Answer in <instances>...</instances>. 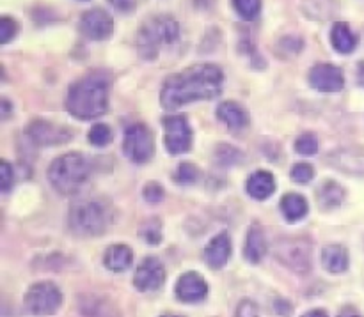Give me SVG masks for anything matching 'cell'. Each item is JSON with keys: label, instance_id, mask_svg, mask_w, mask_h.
Returning <instances> with one entry per match:
<instances>
[{"label": "cell", "instance_id": "obj_27", "mask_svg": "<svg viewBox=\"0 0 364 317\" xmlns=\"http://www.w3.org/2000/svg\"><path fill=\"white\" fill-rule=\"evenodd\" d=\"M139 236H141L148 245L155 247V245H159L160 241H162V226H160V222L156 218L148 220V222L142 223L141 229H139Z\"/></svg>", "mask_w": 364, "mask_h": 317}, {"label": "cell", "instance_id": "obj_32", "mask_svg": "<svg viewBox=\"0 0 364 317\" xmlns=\"http://www.w3.org/2000/svg\"><path fill=\"white\" fill-rule=\"evenodd\" d=\"M215 156L217 162H219L220 165H235V163H238L244 158V155L230 144H220L219 148H217Z\"/></svg>", "mask_w": 364, "mask_h": 317}, {"label": "cell", "instance_id": "obj_38", "mask_svg": "<svg viewBox=\"0 0 364 317\" xmlns=\"http://www.w3.org/2000/svg\"><path fill=\"white\" fill-rule=\"evenodd\" d=\"M235 317H259L258 305L252 300H247V298H245V300H242L240 304H238Z\"/></svg>", "mask_w": 364, "mask_h": 317}, {"label": "cell", "instance_id": "obj_7", "mask_svg": "<svg viewBox=\"0 0 364 317\" xmlns=\"http://www.w3.org/2000/svg\"><path fill=\"white\" fill-rule=\"evenodd\" d=\"M25 308L36 317H46L55 314L63 305V293L53 282H36L25 293Z\"/></svg>", "mask_w": 364, "mask_h": 317}, {"label": "cell", "instance_id": "obj_43", "mask_svg": "<svg viewBox=\"0 0 364 317\" xmlns=\"http://www.w3.org/2000/svg\"><path fill=\"white\" fill-rule=\"evenodd\" d=\"M358 84H359V87L364 89V62L359 64V67H358Z\"/></svg>", "mask_w": 364, "mask_h": 317}, {"label": "cell", "instance_id": "obj_3", "mask_svg": "<svg viewBox=\"0 0 364 317\" xmlns=\"http://www.w3.org/2000/svg\"><path fill=\"white\" fill-rule=\"evenodd\" d=\"M91 174L87 158L80 152H66L48 167V181L59 194L73 195L84 187Z\"/></svg>", "mask_w": 364, "mask_h": 317}, {"label": "cell", "instance_id": "obj_41", "mask_svg": "<svg viewBox=\"0 0 364 317\" xmlns=\"http://www.w3.org/2000/svg\"><path fill=\"white\" fill-rule=\"evenodd\" d=\"M301 317H329V316H327V312L322 311V308H313V311H308Z\"/></svg>", "mask_w": 364, "mask_h": 317}, {"label": "cell", "instance_id": "obj_42", "mask_svg": "<svg viewBox=\"0 0 364 317\" xmlns=\"http://www.w3.org/2000/svg\"><path fill=\"white\" fill-rule=\"evenodd\" d=\"M0 106H2V119H9V113H11V103L7 101L6 98L0 101Z\"/></svg>", "mask_w": 364, "mask_h": 317}, {"label": "cell", "instance_id": "obj_30", "mask_svg": "<svg viewBox=\"0 0 364 317\" xmlns=\"http://www.w3.org/2000/svg\"><path fill=\"white\" fill-rule=\"evenodd\" d=\"M295 151L302 156H313L318 152V138L313 133H302L295 140Z\"/></svg>", "mask_w": 364, "mask_h": 317}, {"label": "cell", "instance_id": "obj_16", "mask_svg": "<svg viewBox=\"0 0 364 317\" xmlns=\"http://www.w3.org/2000/svg\"><path fill=\"white\" fill-rule=\"evenodd\" d=\"M231 238L228 233L217 234L215 238L210 240V243L206 245L205 252H203V257L205 262L212 269H220L226 266V262L231 257Z\"/></svg>", "mask_w": 364, "mask_h": 317}, {"label": "cell", "instance_id": "obj_4", "mask_svg": "<svg viewBox=\"0 0 364 317\" xmlns=\"http://www.w3.org/2000/svg\"><path fill=\"white\" fill-rule=\"evenodd\" d=\"M180 38V25L173 16L160 14L151 16L141 25L137 34L139 55L146 60H153L162 45H173Z\"/></svg>", "mask_w": 364, "mask_h": 317}, {"label": "cell", "instance_id": "obj_21", "mask_svg": "<svg viewBox=\"0 0 364 317\" xmlns=\"http://www.w3.org/2000/svg\"><path fill=\"white\" fill-rule=\"evenodd\" d=\"M322 265L333 275L345 273L348 269V265H350L348 250L343 245H327L322 250Z\"/></svg>", "mask_w": 364, "mask_h": 317}, {"label": "cell", "instance_id": "obj_40", "mask_svg": "<svg viewBox=\"0 0 364 317\" xmlns=\"http://www.w3.org/2000/svg\"><path fill=\"white\" fill-rule=\"evenodd\" d=\"M338 317H363V316L359 314V311H355L354 307H345V308H341Z\"/></svg>", "mask_w": 364, "mask_h": 317}, {"label": "cell", "instance_id": "obj_14", "mask_svg": "<svg viewBox=\"0 0 364 317\" xmlns=\"http://www.w3.org/2000/svg\"><path fill=\"white\" fill-rule=\"evenodd\" d=\"M327 163L347 176H364V149L359 145L340 148L327 156Z\"/></svg>", "mask_w": 364, "mask_h": 317}, {"label": "cell", "instance_id": "obj_37", "mask_svg": "<svg viewBox=\"0 0 364 317\" xmlns=\"http://www.w3.org/2000/svg\"><path fill=\"white\" fill-rule=\"evenodd\" d=\"M13 167L6 160H2L0 162V187H2V191H9L11 187H13Z\"/></svg>", "mask_w": 364, "mask_h": 317}, {"label": "cell", "instance_id": "obj_13", "mask_svg": "<svg viewBox=\"0 0 364 317\" xmlns=\"http://www.w3.org/2000/svg\"><path fill=\"white\" fill-rule=\"evenodd\" d=\"M166 282V268L156 257H146L137 266V272L134 275V286L141 293L149 291H159Z\"/></svg>", "mask_w": 364, "mask_h": 317}, {"label": "cell", "instance_id": "obj_5", "mask_svg": "<svg viewBox=\"0 0 364 317\" xmlns=\"http://www.w3.org/2000/svg\"><path fill=\"white\" fill-rule=\"evenodd\" d=\"M68 223H70L71 233L77 234V236H102L110 223L109 208L96 199L77 201L71 204Z\"/></svg>", "mask_w": 364, "mask_h": 317}, {"label": "cell", "instance_id": "obj_11", "mask_svg": "<svg viewBox=\"0 0 364 317\" xmlns=\"http://www.w3.org/2000/svg\"><path fill=\"white\" fill-rule=\"evenodd\" d=\"M27 137L34 144L43 145V148H52V145L64 144L73 137L71 130L60 124L48 123V121H34L27 126Z\"/></svg>", "mask_w": 364, "mask_h": 317}, {"label": "cell", "instance_id": "obj_9", "mask_svg": "<svg viewBox=\"0 0 364 317\" xmlns=\"http://www.w3.org/2000/svg\"><path fill=\"white\" fill-rule=\"evenodd\" d=\"M164 142L171 155H183L192 148V128L185 116H169L164 119Z\"/></svg>", "mask_w": 364, "mask_h": 317}, {"label": "cell", "instance_id": "obj_33", "mask_svg": "<svg viewBox=\"0 0 364 317\" xmlns=\"http://www.w3.org/2000/svg\"><path fill=\"white\" fill-rule=\"evenodd\" d=\"M290 176L295 183L306 184L315 177V169H313L309 163H297V165H294V169H291Z\"/></svg>", "mask_w": 364, "mask_h": 317}, {"label": "cell", "instance_id": "obj_39", "mask_svg": "<svg viewBox=\"0 0 364 317\" xmlns=\"http://www.w3.org/2000/svg\"><path fill=\"white\" fill-rule=\"evenodd\" d=\"M109 4L121 13H128L135 7V0H109Z\"/></svg>", "mask_w": 364, "mask_h": 317}, {"label": "cell", "instance_id": "obj_23", "mask_svg": "<svg viewBox=\"0 0 364 317\" xmlns=\"http://www.w3.org/2000/svg\"><path fill=\"white\" fill-rule=\"evenodd\" d=\"M134 262V252L130 247L123 243L112 245V247L107 248L105 255H103V265L107 266V269L114 273L127 272L128 268Z\"/></svg>", "mask_w": 364, "mask_h": 317}, {"label": "cell", "instance_id": "obj_31", "mask_svg": "<svg viewBox=\"0 0 364 317\" xmlns=\"http://www.w3.org/2000/svg\"><path fill=\"white\" fill-rule=\"evenodd\" d=\"M110 140H112V130H110V126H107V124L98 123L89 130V142H91L92 145L103 148V145L109 144Z\"/></svg>", "mask_w": 364, "mask_h": 317}, {"label": "cell", "instance_id": "obj_15", "mask_svg": "<svg viewBox=\"0 0 364 317\" xmlns=\"http://www.w3.org/2000/svg\"><path fill=\"white\" fill-rule=\"evenodd\" d=\"M176 296L185 304H199L208 296V284L199 273L187 272L178 279Z\"/></svg>", "mask_w": 364, "mask_h": 317}, {"label": "cell", "instance_id": "obj_6", "mask_svg": "<svg viewBox=\"0 0 364 317\" xmlns=\"http://www.w3.org/2000/svg\"><path fill=\"white\" fill-rule=\"evenodd\" d=\"M272 254L297 275H308L313 268V241L304 236H284L274 241Z\"/></svg>", "mask_w": 364, "mask_h": 317}, {"label": "cell", "instance_id": "obj_34", "mask_svg": "<svg viewBox=\"0 0 364 317\" xmlns=\"http://www.w3.org/2000/svg\"><path fill=\"white\" fill-rule=\"evenodd\" d=\"M18 30L16 21L11 20L9 16L0 18V45H7L11 39H14Z\"/></svg>", "mask_w": 364, "mask_h": 317}, {"label": "cell", "instance_id": "obj_12", "mask_svg": "<svg viewBox=\"0 0 364 317\" xmlns=\"http://www.w3.org/2000/svg\"><path fill=\"white\" fill-rule=\"evenodd\" d=\"M308 80L320 92H340L345 87L343 69L334 64H316L309 69Z\"/></svg>", "mask_w": 364, "mask_h": 317}, {"label": "cell", "instance_id": "obj_24", "mask_svg": "<svg viewBox=\"0 0 364 317\" xmlns=\"http://www.w3.org/2000/svg\"><path fill=\"white\" fill-rule=\"evenodd\" d=\"M281 211L288 222H299L304 218L309 211L308 201L299 194H287L281 199Z\"/></svg>", "mask_w": 364, "mask_h": 317}, {"label": "cell", "instance_id": "obj_17", "mask_svg": "<svg viewBox=\"0 0 364 317\" xmlns=\"http://www.w3.org/2000/svg\"><path fill=\"white\" fill-rule=\"evenodd\" d=\"M78 307L84 317H121L116 305L98 294H84L78 298Z\"/></svg>", "mask_w": 364, "mask_h": 317}, {"label": "cell", "instance_id": "obj_1", "mask_svg": "<svg viewBox=\"0 0 364 317\" xmlns=\"http://www.w3.org/2000/svg\"><path fill=\"white\" fill-rule=\"evenodd\" d=\"M224 73L215 64H194L187 69L166 78L160 92V103L166 110L196 101H208L223 91Z\"/></svg>", "mask_w": 364, "mask_h": 317}, {"label": "cell", "instance_id": "obj_36", "mask_svg": "<svg viewBox=\"0 0 364 317\" xmlns=\"http://www.w3.org/2000/svg\"><path fill=\"white\" fill-rule=\"evenodd\" d=\"M142 195H144L146 202H149V204H159V202H162L164 199L162 184L148 183L144 187V190H142Z\"/></svg>", "mask_w": 364, "mask_h": 317}, {"label": "cell", "instance_id": "obj_29", "mask_svg": "<svg viewBox=\"0 0 364 317\" xmlns=\"http://www.w3.org/2000/svg\"><path fill=\"white\" fill-rule=\"evenodd\" d=\"M199 176H201V172H199L198 167L192 165V163H180L176 172H174V181L181 187H188V184H194L199 179Z\"/></svg>", "mask_w": 364, "mask_h": 317}, {"label": "cell", "instance_id": "obj_22", "mask_svg": "<svg viewBox=\"0 0 364 317\" xmlns=\"http://www.w3.org/2000/svg\"><path fill=\"white\" fill-rule=\"evenodd\" d=\"M267 250H269V243L265 240V233L259 226H252L249 229L247 238H245L244 255L251 265H258L263 257H265Z\"/></svg>", "mask_w": 364, "mask_h": 317}, {"label": "cell", "instance_id": "obj_2", "mask_svg": "<svg viewBox=\"0 0 364 317\" xmlns=\"http://www.w3.org/2000/svg\"><path fill=\"white\" fill-rule=\"evenodd\" d=\"M109 109V78L103 73H89L70 85L66 110L80 121L103 116Z\"/></svg>", "mask_w": 364, "mask_h": 317}, {"label": "cell", "instance_id": "obj_18", "mask_svg": "<svg viewBox=\"0 0 364 317\" xmlns=\"http://www.w3.org/2000/svg\"><path fill=\"white\" fill-rule=\"evenodd\" d=\"M217 117L231 130H242L249 124L247 110L237 101H224L217 106Z\"/></svg>", "mask_w": 364, "mask_h": 317}, {"label": "cell", "instance_id": "obj_19", "mask_svg": "<svg viewBox=\"0 0 364 317\" xmlns=\"http://www.w3.org/2000/svg\"><path fill=\"white\" fill-rule=\"evenodd\" d=\"M245 190L256 201H265L276 191V179L267 170H258V172L251 174L245 183Z\"/></svg>", "mask_w": 364, "mask_h": 317}, {"label": "cell", "instance_id": "obj_25", "mask_svg": "<svg viewBox=\"0 0 364 317\" xmlns=\"http://www.w3.org/2000/svg\"><path fill=\"white\" fill-rule=\"evenodd\" d=\"M345 201V188L336 181H326L318 190V204L322 209L338 208Z\"/></svg>", "mask_w": 364, "mask_h": 317}, {"label": "cell", "instance_id": "obj_26", "mask_svg": "<svg viewBox=\"0 0 364 317\" xmlns=\"http://www.w3.org/2000/svg\"><path fill=\"white\" fill-rule=\"evenodd\" d=\"M302 9L309 20H329L334 14V0H304Z\"/></svg>", "mask_w": 364, "mask_h": 317}, {"label": "cell", "instance_id": "obj_20", "mask_svg": "<svg viewBox=\"0 0 364 317\" xmlns=\"http://www.w3.org/2000/svg\"><path fill=\"white\" fill-rule=\"evenodd\" d=\"M331 45H333V48L338 53L348 55V53H352L358 48V35L354 34V30H352L348 23L336 21L333 28H331Z\"/></svg>", "mask_w": 364, "mask_h": 317}, {"label": "cell", "instance_id": "obj_35", "mask_svg": "<svg viewBox=\"0 0 364 317\" xmlns=\"http://www.w3.org/2000/svg\"><path fill=\"white\" fill-rule=\"evenodd\" d=\"M279 50H283L284 55L287 53H291V55H295V53H299L302 50V46H304V41H302L301 38H297V35H287V38H283L279 41Z\"/></svg>", "mask_w": 364, "mask_h": 317}, {"label": "cell", "instance_id": "obj_10", "mask_svg": "<svg viewBox=\"0 0 364 317\" xmlns=\"http://www.w3.org/2000/svg\"><path fill=\"white\" fill-rule=\"evenodd\" d=\"M78 28L85 38L92 39V41H103V39H109L112 35L114 20L105 9L92 7L82 14Z\"/></svg>", "mask_w": 364, "mask_h": 317}, {"label": "cell", "instance_id": "obj_8", "mask_svg": "<svg viewBox=\"0 0 364 317\" xmlns=\"http://www.w3.org/2000/svg\"><path fill=\"white\" fill-rule=\"evenodd\" d=\"M153 135L146 124H132L124 131L123 152L134 163H146L153 156Z\"/></svg>", "mask_w": 364, "mask_h": 317}, {"label": "cell", "instance_id": "obj_28", "mask_svg": "<svg viewBox=\"0 0 364 317\" xmlns=\"http://www.w3.org/2000/svg\"><path fill=\"white\" fill-rule=\"evenodd\" d=\"M235 11L242 20H255L262 11V0H231Z\"/></svg>", "mask_w": 364, "mask_h": 317}, {"label": "cell", "instance_id": "obj_44", "mask_svg": "<svg viewBox=\"0 0 364 317\" xmlns=\"http://www.w3.org/2000/svg\"><path fill=\"white\" fill-rule=\"evenodd\" d=\"M160 317H183V316H180V314H164V316H160Z\"/></svg>", "mask_w": 364, "mask_h": 317}]
</instances>
